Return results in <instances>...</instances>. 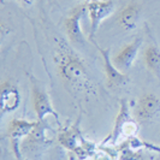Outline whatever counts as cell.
Wrapping results in <instances>:
<instances>
[{
  "label": "cell",
  "instance_id": "obj_1",
  "mask_svg": "<svg viewBox=\"0 0 160 160\" xmlns=\"http://www.w3.org/2000/svg\"><path fill=\"white\" fill-rule=\"evenodd\" d=\"M66 46L68 45L64 41H60L53 56L59 77L69 88L75 92L94 93V86L84 63Z\"/></svg>",
  "mask_w": 160,
  "mask_h": 160
},
{
  "label": "cell",
  "instance_id": "obj_2",
  "mask_svg": "<svg viewBox=\"0 0 160 160\" xmlns=\"http://www.w3.org/2000/svg\"><path fill=\"white\" fill-rule=\"evenodd\" d=\"M138 129H140V123L137 122L135 117H132V114L130 112L129 101L127 99H120L119 110H118L117 117L114 119L112 131L106 138L102 140L101 146L114 147L122 137L129 138V137L136 136Z\"/></svg>",
  "mask_w": 160,
  "mask_h": 160
},
{
  "label": "cell",
  "instance_id": "obj_3",
  "mask_svg": "<svg viewBox=\"0 0 160 160\" xmlns=\"http://www.w3.org/2000/svg\"><path fill=\"white\" fill-rule=\"evenodd\" d=\"M29 81H30V90H32V108H34V112L36 113L38 120L43 122L48 116H52L59 123V116L53 108L49 95L47 94L43 84L32 75H29Z\"/></svg>",
  "mask_w": 160,
  "mask_h": 160
},
{
  "label": "cell",
  "instance_id": "obj_4",
  "mask_svg": "<svg viewBox=\"0 0 160 160\" xmlns=\"http://www.w3.org/2000/svg\"><path fill=\"white\" fill-rule=\"evenodd\" d=\"M51 132L52 129L49 128L48 124H46L45 120H38L36 127L34 128L29 136L24 138V141L21 144V152L30 157H38L39 153L46 149L53 142V138L48 136V134Z\"/></svg>",
  "mask_w": 160,
  "mask_h": 160
},
{
  "label": "cell",
  "instance_id": "obj_5",
  "mask_svg": "<svg viewBox=\"0 0 160 160\" xmlns=\"http://www.w3.org/2000/svg\"><path fill=\"white\" fill-rule=\"evenodd\" d=\"M86 5L90 22L89 39L93 41L100 24L114 12V2L112 0H89L86 1Z\"/></svg>",
  "mask_w": 160,
  "mask_h": 160
},
{
  "label": "cell",
  "instance_id": "obj_6",
  "mask_svg": "<svg viewBox=\"0 0 160 160\" xmlns=\"http://www.w3.org/2000/svg\"><path fill=\"white\" fill-rule=\"evenodd\" d=\"M36 124H38V120L30 122V120L22 119V118H13L10 120L6 132H8V137L10 138L13 154L16 155L18 160H22L21 144L25 137L30 135V132L36 127Z\"/></svg>",
  "mask_w": 160,
  "mask_h": 160
},
{
  "label": "cell",
  "instance_id": "obj_7",
  "mask_svg": "<svg viewBox=\"0 0 160 160\" xmlns=\"http://www.w3.org/2000/svg\"><path fill=\"white\" fill-rule=\"evenodd\" d=\"M86 15H87V5L81 4L73 8L69 13V16L65 18V34L70 42L75 46H83L86 42V38L83 35L82 27H81L82 18Z\"/></svg>",
  "mask_w": 160,
  "mask_h": 160
},
{
  "label": "cell",
  "instance_id": "obj_8",
  "mask_svg": "<svg viewBox=\"0 0 160 160\" xmlns=\"http://www.w3.org/2000/svg\"><path fill=\"white\" fill-rule=\"evenodd\" d=\"M160 113V99L153 93H143L137 99L134 117L140 124L151 123Z\"/></svg>",
  "mask_w": 160,
  "mask_h": 160
},
{
  "label": "cell",
  "instance_id": "obj_9",
  "mask_svg": "<svg viewBox=\"0 0 160 160\" xmlns=\"http://www.w3.org/2000/svg\"><path fill=\"white\" fill-rule=\"evenodd\" d=\"M93 43L95 45L98 51L100 52V56L102 58V68H104V73L106 81H107V86L110 88H122L128 83V76L124 75V72L120 71L119 69L114 65L111 57V49L110 48H102L100 47L95 41H93Z\"/></svg>",
  "mask_w": 160,
  "mask_h": 160
},
{
  "label": "cell",
  "instance_id": "obj_10",
  "mask_svg": "<svg viewBox=\"0 0 160 160\" xmlns=\"http://www.w3.org/2000/svg\"><path fill=\"white\" fill-rule=\"evenodd\" d=\"M21 92L15 82L6 80L1 83L0 89V110L2 114L12 113L17 111L21 105Z\"/></svg>",
  "mask_w": 160,
  "mask_h": 160
},
{
  "label": "cell",
  "instance_id": "obj_11",
  "mask_svg": "<svg viewBox=\"0 0 160 160\" xmlns=\"http://www.w3.org/2000/svg\"><path fill=\"white\" fill-rule=\"evenodd\" d=\"M142 46V39L136 38L135 40L124 45L118 51V53L112 58L114 65L119 69L120 71L125 72L132 66L134 62L136 60L138 51Z\"/></svg>",
  "mask_w": 160,
  "mask_h": 160
},
{
  "label": "cell",
  "instance_id": "obj_12",
  "mask_svg": "<svg viewBox=\"0 0 160 160\" xmlns=\"http://www.w3.org/2000/svg\"><path fill=\"white\" fill-rule=\"evenodd\" d=\"M87 138L83 136L80 128V119L76 120L70 127L60 129L58 132V142L65 149L75 153L77 148L83 143Z\"/></svg>",
  "mask_w": 160,
  "mask_h": 160
},
{
  "label": "cell",
  "instance_id": "obj_13",
  "mask_svg": "<svg viewBox=\"0 0 160 160\" xmlns=\"http://www.w3.org/2000/svg\"><path fill=\"white\" fill-rule=\"evenodd\" d=\"M142 8L136 1H130L119 10L117 15V23L125 32H132L137 28L141 18Z\"/></svg>",
  "mask_w": 160,
  "mask_h": 160
},
{
  "label": "cell",
  "instance_id": "obj_14",
  "mask_svg": "<svg viewBox=\"0 0 160 160\" xmlns=\"http://www.w3.org/2000/svg\"><path fill=\"white\" fill-rule=\"evenodd\" d=\"M143 62L146 68L160 77V49L155 45L147 46L143 52Z\"/></svg>",
  "mask_w": 160,
  "mask_h": 160
},
{
  "label": "cell",
  "instance_id": "obj_15",
  "mask_svg": "<svg viewBox=\"0 0 160 160\" xmlns=\"http://www.w3.org/2000/svg\"><path fill=\"white\" fill-rule=\"evenodd\" d=\"M113 159L114 158H113L111 154H108L107 152H105V151L99 148V151L93 155V158L90 160H113Z\"/></svg>",
  "mask_w": 160,
  "mask_h": 160
},
{
  "label": "cell",
  "instance_id": "obj_16",
  "mask_svg": "<svg viewBox=\"0 0 160 160\" xmlns=\"http://www.w3.org/2000/svg\"><path fill=\"white\" fill-rule=\"evenodd\" d=\"M15 1L22 4L23 6H30V5H32V2H34V0H15Z\"/></svg>",
  "mask_w": 160,
  "mask_h": 160
},
{
  "label": "cell",
  "instance_id": "obj_17",
  "mask_svg": "<svg viewBox=\"0 0 160 160\" xmlns=\"http://www.w3.org/2000/svg\"><path fill=\"white\" fill-rule=\"evenodd\" d=\"M87 1H89V0H87Z\"/></svg>",
  "mask_w": 160,
  "mask_h": 160
}]
</instances>
